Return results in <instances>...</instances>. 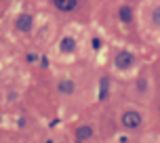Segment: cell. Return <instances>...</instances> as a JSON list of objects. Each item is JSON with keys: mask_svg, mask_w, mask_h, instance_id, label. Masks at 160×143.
I'll use <instances>...</instances> for the list:
<instances>
[{"mask_svg": "<svg viewBox=\"0 0 160 143\" xmlns=\"http://www.w3.org/2000/svg\"><path fill=\"white\" fill-rule=\"evenodd\" d=\"M120 19H122V21H124V23H131V21H133V8L128 7H120Z\"/></svg>", "mask_w": 160, "mask_h": 143, "instance_id": "cell-8", "label": "cell"}, {"mask_svg": "<svg viewBox=\"0 0 160 143\" xmlns=\"http://www.w3.org/2000/svg\"><path fill=\"white\" fill-rule=\"evenodd\" d=\"M108 86H110L108 78H101V93H99V99H103V97H105V93H108Z\"/></svg>", "mask_w": 160, "mask_h": 143, "instance_id": "cell-9", "label": "cell"}, {"mask_svg": "<svg viewBox=\"0 0 160 143\" xmlns=\"http://www.w3.org/2000/svg\"><path fill=\"white\" fill-rule=\"evenodd\" d=\"M133 63H135L133 53H128V51H120V53H116V59H114L116 70H128Z\"/></svg>", "mask_w": 160, "mask_h": 143, "instance_id": "cell-1", "label": "cell"}, {"mask_svg": "<svg viewBox=\"0 0 160 143\" xmlns=\"http://www.w3.org/2000/svg\"><path fill=\"white\" fill-rule=\"evenodd\" d=\"M141 114H139V111H124V114H122V124H124V126L127 128H137V126H141Z\"/></svg>", "mask_w": 160, "mask_h": 143, "instance_id": "cell-2", "label": "cell"}, {"mask_svg": "<svg viewBox=\"0 0 160 143\" xmlns=\"http://www.w3.org/2000/svg\"><path fill=\"white\" fill-rule=\"evenodd\" d=\"M152 19H154V23H156V25H160V7H156L152 11Z\"/></svg>", "mask_w": 160, "mask_h": 143, "instance_id": "cell-10", "label": "cell"}, {"mask_svg": "<svg viewBox=\"0 0 160 143\" xmlns=\"http://www.w3.org/2000/svg\"><path fill=\"white\" fill-rule=\"evenodd\" d=\"M15 25H17L19 32H30V30H32V17L30 15H19Z\"/></svg>", "mask_w": 160, "mask_h": 143, "instance_id": "cell-3", "label": "cell"}, {"mask_svg": "<svg viewBox=\"0 0 160 143\" xmlns=\"http://www.w3.org/2000/svg\"><path fill=\"white\" fill-rule=\"evenodd\" d=\"M53 7L57 8V11H74V8L78 7V2H74V0H55L53 2Z\"/></svg>", "mask_w": 160, "mask_h": 143, "instance_id": "cell-4", "label": "cell"}, {"mask_svg": "<svg viewBox=\"0 0 160 143\" xmlns=\"http://www.w3.org/2000/svg\"><path fill=\"white\" fill-rule=\"evenodd\" d=\"M76 137H78L80 141H87V139L93 137V128L91 126H78L76 128Z\"/></svg>", "mask_w": 160, "mask_h": 143, "instance_id": "cell-6", "label": "cell"}, {"mask_svg": "<svg viewBox=\"0 0 160 143\" xmlns=\"http://www.w3.org/2000/svg\"><path fill=\"white\" fill-rule=\"evenodd\" d=\"M59 93H63V95H72V93H74V82H72V80H61V82H59Z\"/></svg>", "mask_w": 160, "mask_h": 143, "instance_id": "cell-7", "label": "cell"}, {"mask_svg": "<svg viewBox=\"0 0 160 143\" xmlns=\"http://www.w3.org/2000/svg\"><path fill=\"white\" fill-rule=\"evenodd\" d=\"M61 53H74V48H76V40L72 38V36H65L63 40H61Z\"/></svg>", "mask_w": 160, "mask_h": 143, "instance_id": "cell-5", "label": "cell"}]
</instances>
